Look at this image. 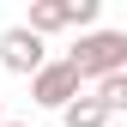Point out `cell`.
<instances>
[{
  "mask_svg": "<svg viewBox=\"0 0 127 127\" xmlns=\"http://www.w3.org/2000/svg\"><path fill=\"white\" fill-rule=\"evenodd\" d=\"M67 61L79 67V79L103 85V79L127 73V30H85V36H79V49H73Z\"/></svg>",
  "mask_w": 127,
  "mask_h": 127,
  "instance_id": "cell-1",
  "label": "cell"
},
{
  "mask_svg": "<svg viewBox=\"0 0 127 127\" xmlns=\"http://www.w3.org/2000/svg\"><path fill=\"white\" fill-rule=\"evenodd\" d=\"M49 61H42V36L30 24H12L6 36H0V73H24V79H36Z\"/></svg>",
  "mask_w": 127,
  "mask_h": 127,
  "instance_id": "cell-2",
  "label": "cell"
},
{
  "mask_svg": "<svg viewBox=\"0 0 127 127\" xmlns=\"http://www.w3.org/2000/svg\"><path fill=\"white\" fill-rule=\"evenodd\" d=\"M79 85H85V79H79L73 61H49V67L30 79V97L42 109H67V103H79Z\"/></svg>",
  "mask_w": 127,
  "mask_h": 127,
  "instance_id": "cell-3",
  "label": "cell"
},
{
  "mask_svg": "<svg viewBox=\"0 0 127 127\" xmlns=\"http://www.w3.org/2000/svg\"><path fill=\"white\" fill-rule=\"evenodd\" d=\"M73 24V0H36L30 6V30L36 36H55V30H67Z\"/></svg>",
  "mask_w": 127,
  "mask_h": 127,
  "instance_id": "cell-4",
  "label": "cell"
},
{
  "mask_svg": "<svg viewBox=\"0 0 127 127\" xmlns=\"http://www.w3.org/2000/svg\"><path fill=\"white\" fill-rule=\"evenodd\" d=\"M61 115H67V127H103V121H109V109H103L97 97H79V103L61 109Z\"/></svg>",
  "mask_w": 127,
  "mask_h": 127,
  "instance_id": "cell-5",
  "label": "cell"
},
{
  "mask_svg": "<svg viewBox=\"0 0 127 127\" xmlns=\"http://www.w3.org/2000/svg\"><path fill=\"white\" fill-rule=\"evenodd\" d=\"M91 97H97L109 115H115V109H127V73H115V79H103L97 91H91Z\"/></svg>",
  "mask_w": 127,
  "mask_h": 127,
  "instance_id": "cell-6",
  "label": "cell"
},
{
  "mask_svg": "<svg viewBox=\"0 0 127 127\" xmlns=\"http://www.w3.org/2000/svg\"><path fill=\"white\" fill-rule=\"evenodd\" d=\"M6 127H30V121H6Z\"/></svg>",
  "mask_w": 127,
  "mask_h": 127,
  "instance_id": "cell-7",
  "label": "cell"
},
{
  "mask_svg": "<svg viewBox=\"0 0 127 127\" xmlns=\"http://www.w3.org/2000/svg\"><path fill=\"white\" fill-rule=\"evenodd\" d=\"M0 127H6V115H0Z\"/></svg>",
  "mask_w": 127,
  "mask_h": 127,
  "instance_id": "cell-8",
  "label": "cell"
}]
</instances>
